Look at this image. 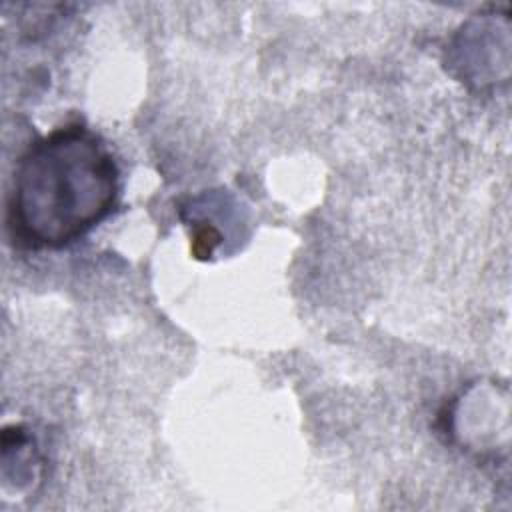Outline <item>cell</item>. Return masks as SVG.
I'll list each match as a JSON object with an SVG mask.
<instances>
[{
	"mask_svg": "<svg viewBox=\"0 0 512 512\" xmlns=\"http://www.w3.org/2000/svg\"><path fill=\"white\" fill-rule=\"evenodd\" d=\"M120 168L106 140L82 122L36 138L18 158L6 228L26 250H60L116 208Z\"/></svg>",
	"mask_w": 512,
	"mask_h": 512,
	"instance_id": "obj_1",
	"label": "cell"
}]
</instances>
